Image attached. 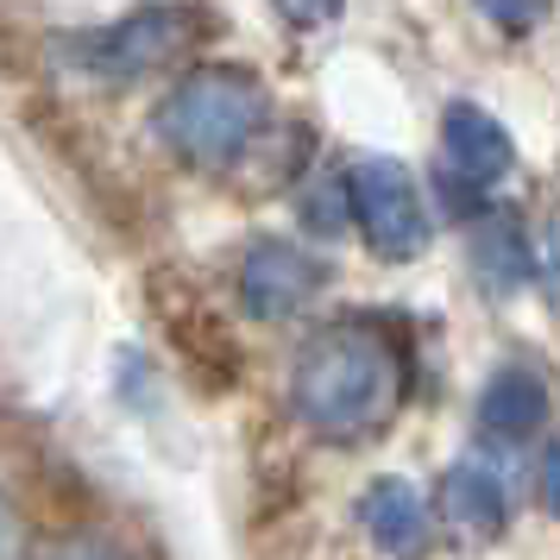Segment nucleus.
<instances>
[{
	"instance_id": "f257e3e1",
	"label": "nucleus",
	"mask_w": 560,
	"mask_h": 560,
	"mask_svg": "<svg viewBox=\"0 0 560 560\" xmlns=\"http://www.w3.org/2000/svg\"><path fill=\"white\" fill-rule=\"evenodd\" d=\"M171 127L189 139V145H208V152H221L233 145L240 132L253 127V89L233 77H202L189 82L177 95V114H171Z\"/></svg>"
},
{
	"instance_id": "f03ea898",
	"label": "nucleus",
	"mask_w": 560,
	"mask_h": 560,
	"mask_svg": "<svg viewBox=\"0 0 560 560\" xmlns=\"http://www.w3.org/2000/svg\"><path fill=\"white\" fill-rule=\"evenodd\" d=\"M359 221L372 233V246L384 258H404L416 240H422V221H416V189H409L404 171H390V164H365L359 171Z\"/></svg>"
},
{
	"instance_id": "7ed1b4c3",
	"label": "nucleus",
	"mask_w": 560,
	"mask_h": 560,
	"mask_svg": "<svg viewBox=\"0 0 560 560\" xmlns=\"http://www.w3.org/2000/svg\"><path fill=\"white\" fill-rule=\"evenodd\" d=\"M164 322H171V340H177V353L189 359L196 384H208V390H228V384L240 378V347L228 340V328H221L208 308H196V315L164 308Z\"/></svg>"
},
{
	"instance_id": "20e7f679",
	"label": "nucleus",
	"mask_w": 560,
	"mask_h": 560,
	"mask_svg": "<svg viewBox=\"0 0 560 560\" xmlns=\"http://www.w3.org/2000/svg\"><path fill=\"white\" fill-rule=\"evenodd\" d=\"M308 283L303 265H283V246H265L246 271V290H253V308H290V296Z\"/></svg>"
},
{
	"instance_id": "39448f33",
	"label": "nucleus",
	"mask_w": 560,
	"mask_h": 560,
	"mask_svg": "<svg viewBox=\"0 0 560 560\" xmlns=\"http://www.w3.org/2000/svg\"><path fill=\"white\" fill-rule=\"evenodd\" d=\"M447 132H454V145H459V152H466V171L491 177V171L504 164V139H498V127H491L485 114H472V107H454Z\"/></svg>"
}]
</instances>
